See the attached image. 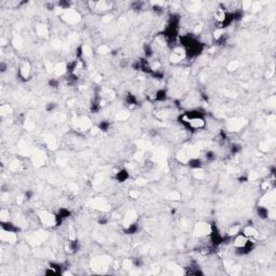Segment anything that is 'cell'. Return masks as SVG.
<instances>
[{"mask_svg": "<svg viewBox=\"0 0 276 276\" xmlns=\"http://www.w3.org/2000/svg\"><path fill=\"white\" fill-rule=\"evenodd\" d=\"M186 164L192 169H201L203 167V161L198 157H190Z\"/></svg>", "mask_w": 276, "mask_h": 276, "instance_id": "cell-3", "label": "cell"}, {"mask_svg": "<svg viewBox=\"0 0 276 276\" xmlns=\"http://www.w3.org/2000/svg\"><path fill=\"white\" fill-rule=\"evenodd\" d=\"M49 85H50L51 88H57L60 86V80H58V79H55V78L50 79V80H49Z\"/></svg>", "mask_w": 276, "mask_h": 276, "instance_id": "cell-11", "label": "cell"}, {"mask_svg": "<svg viewBox=\"0 0 276 276\" xmlns=\"http://www.w3.org/2000/svg\"><path fill=\"white\" fill-rule=\"evenodd\" d=\"M205 159L207 161H214V160H216V153L212 152V151H207L205 153Z\"/></svg>", "mask_w": 276, "mask_h": 276, "instance_id": "cell-12", "label": "cell"}, {"mask_svg": "<svg viewBox=\"0 0 276 276\" xmlns=\"http://www.w3.org/2000/svg\"><path fill=\"white\" fill-rule=\"evenodd\" d=\"M167 99V92L164 88H160L154 93V100L157 102H165Z\"/></svg>", "mask_w": 276, "mask_h": 276, "instance_id": "cell-5", "label": "cell"}, {"mask_svg": "<svg viewBox=\"0 0 276 276\" xmlns=\"http://www.w3.org/2000/svg\"><path fill=\"white\" fill-rule=\"evenodd\" d=\"M8 68H9V67H8L7 63H5V62L0 63V71H1V74H5V72L7 71Z\"/></svg>", "mask_w": 276, "mask_h": 276, "instance_id": "cell-16", "label": "cell"}, {"mask_svg": "<svg viewBox=\"0 0 276 276\" xmlns=\"http://www.w3.org/2000/svg\"><path fill=\"white\" fill-rule=\"evenodd\" d=\"M110 126H111V124H110V122L108 121H100L99 124H98V129L102 132H108V129H110Z\"/></svg>", "mask_w": 276, "mask_h": 276, "instance_id": "cell-10", "label": "cell"}, {"mask_svg": "<svg viewBox=\"0 0 276 276\" xmlns=\"http://www.w3.org/2000/svg\"><path fill=\"white\" fill-rule=\"evenodd\" d=\"M55 107H56V104H55V102H48L47 106H45V110L48 112H51L55 109Z\"/></svg>", "mask_w": 276, "mask_h": 276, "instance_id": "cell-14", "label": "cell"}, {"mask_svg": "<svg viewBox=\"0 0 276 276\" xmlns=\"http://www.w3.org/2000/svg\"><path fill=\"white\" fill-rule=\"evenodd\" d=\"M1 229H2V231L9 232V233H15V234L19 231V226H16L15 223L10 221H1Z\"/></svg>", "mask_w": 276, "mask_h": 276, "instance_id": "cell-2", "label": "cell"}, {"mask_svg": "<svg viewBox=\"0 0 276 276\" xmlns=\"http://www.w3.org/2000/svg\"><path fill=\"white\" fill-rule=\"evenodd\" d=\"M125 102H126V104H129V106H133V107L134 106L138 105L137 98H136V96H134L133 94H129V95H126Z\"/></svg>", "mask_w": 276, "mask_h": 276, "instance_id": "cell-9", "label": "cell"}, {"mask_svg": "<svg viewBox=\"0 0 276 276\" xmlns=\"http://www.w3.org/2000/svg\"><path fill=\"white\" fill-rule=\"evenodd\" d=\"M257 214L259 216V218H261V219H267L270 216L269 208L265 206H259L257 208Z\"/></svg>", "mask_w": 276, "mask_h": 276, "instance_id": "cell-6", "label": "cell"}, {"mask_svg": "<svg viewBox=\"0 0 276 276\" xmlns=\"http://www.w3.org/2000/svg\"><path fill=\"white\" fill-rule=\"evenodd\" d=\"M30 71H31L30 65L27 62H24L19 67V77L22 80L26 81V80L29 79V77H30Z\"/></svg>", "mask_w": 276, "mask_h": 276, "instance_id": "cell-1", "label": "cell"}, {"mask_svg": "<svg viewBox=\"0 0 276 276\" xmlns=\"http://www.w3.org/2000/svg\"><path fill=\"white\" fill-rule=\"evenodd\" d=\"M126 234H135L139 231V226L137 222H132V223L127 224L126 229L124 230Z\"/></svg>", "mask_w": 276, "mask_h": 276, "instance_id": "cell-7", "label": "cell"}, {"mask_svg": "<svg viewBox=\"0 0 276 276\" xmlns=\"http://www.w3.org/2000/svg\"><path fill=\"white\" fill-rule=\"evenodd\" d=\"M107 222H108L107 218H106V217H104V216H102L99 219H98V223H99V224H107Z\"/></svg>", "mask_w": 276, "mask_h": 276, "instance_id": "cell-18", "label": "cell"}, {"mask_svg": "<svg viewBox=\"0 0 276 276\" xmlns=\"http://www.w3.org/2000/svg\"><path fill=\"white\" fill-rule=\"evenodd\" d=\"M133 264L135 265L136 267H143V260H141V259H138V258H136V259L133 260Z\"/></svg>", "mask_w": 276, "mask_h": 276, "instance_id": "cell-15", "label": "cell"}, {"mask_svg": "<svg viewBox=\"0 0 276 276\" xmlns=\"http://www.w3.org/2000/svg\"><path fill=\"white\" fill-rule=\"evenodd\" d=\"M68 246H69V250H70V252H71V254H74V252H77L79 250L80 244H79L78 240H69Z\"/></svg>", "mask_w": 276, "mask_h": 276, "instance_id": "cell-8", "label": "cell"}, {"mask_svg": "<svg viewBox=\"0 0 276 276\" xmlns=\"http://www.w3.org/2000/svg\"><path fill=\"white\" fill-rule=\"evenodd\" d=\"M242 151V146L240 145H232L231 146V153L232 154H237Z\"/></svg>", "mask_w": 276, "mask_h": 276, "instance_id": "cell-13", "label": "cell"}, {"mask_svg": "<svg viewBox=\"0 0 276 276\" xmlns=\"http://www.w3.org/2000/svg\"><path fill=\"white\" fill-rule=\"evenodd\" d=\"M129 178V173L127 171V169H125V168L120 169V171H117L116 175H114V179L117 181H119V182H125Z\"/></svg>", "mask_w": 276, "mask_h": 276, "instance_id": "cell-4", "label": "cell"}, {"mask_svg": "<svg viewBox=\"0 0 276 276\" xmlns=\"http://www.w3.org/2000/svg\"><path fill=\"white\" fill-rule=\"evenodd\" d=\"M33 191H30V190L26 191V192H25V196H24L25 200H26V201L30 200V198H33Z\"/></svg>", "mask_w": 276, "mask_h": 276, "instance_id": "cell-17", "label": "cell"}]
</instances>
